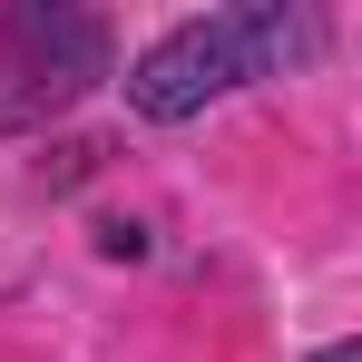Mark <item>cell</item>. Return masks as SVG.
<instances>
[{
    "mask_svg": "<svg viewBox=\"0 0 362 362\" xmlns=\"http://www.w3.org/2000/svg\"><path fill=\"white\" fill-rule=\"evenodd\" d=\"M313 49V20L303 10H274V0H255V10H206V20H177L147 59L127 69V108L137 118H196L206 98H226V88H255V78H274L284 59Z\"/></svg>",
    "mask_w": 362,
    "mask_h": 362,
    "instance_id": "cell-1",
    "label": "cell"
},
{
    "mask_svg": "<svg viewBox=\"0 0 362 362\" xmlns=\"http://www.w3.org/2000/svg\"><path fill=\"white\" fill-rule=\"evenodd\" d=\"M108 78V30L88 10L0 0V127H40Z\"/></svg>",
    "mask_w": 362,
    "mask_h": 362,
    "instance_id": "cell-2",
    "label": "cell"
},
{
    "mask_svg": "<svg viewBox=\"0 0 362 362\" xmlns=\"http://www.w3.org/2000/svg\"><path fill=\"white\" fill-rule=\"evenodd\" d=\"M313 362H362V353H353V343H323V353H313Z\"/></svg>",
    "mask_w": 362,
    "mask_h": 362,
    "instance_id": "cell-3",
    "label": "cell"
}]
</instances>
